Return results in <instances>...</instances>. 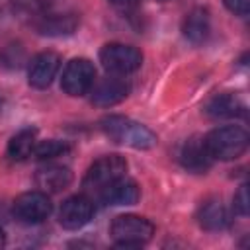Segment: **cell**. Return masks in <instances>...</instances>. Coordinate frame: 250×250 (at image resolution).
Segmentation results:
<instances>
[{
	"label": "cell",
	"instance_id": "cell-1",
	"mask_svg": "<svg viewBox=\"0 0 250 250\" xmlns=\"http://www.w3.org/2000/svg\"><path fill=\"white\" fill-rule=\"evenodd\" d=\"M102 131L117 145L146 150L156 145V135L143 123L123 117V115H107L100 121Z\"/></svg>",
	"mask_w": 250,
	"mask_h": 250
},
{
	"label": "cell",
	"instance_id": "cell-2",
	"mask_svg": "<svg viewBox=\"0 0 250 250\" xmlns=\"http://www.w3.org/2000/svg\"><path fill=\"white\" fill-rule=\"evenodd\" d=\"M205 148L213 160H236L248 148V133L238 125H221L205 137Z\"/></svg>",
	"mask_w": 250,
	"mask_h": 250
},
{
	"label": "cell",
	"instance_id": "cell-3",
	"mask_svg": "<svg viewBox=\"0 0 250 250\" xmlns=\"http://www.w3.org/2000/svg\"><path fill=\"white\" fill-rule=\"evenodd\" d=\"M109 234L117 246L135 248L146 244L154 234V225L141 215H117L111 221Z\"/></svg>",
	"mask_w": 250,
	"mask_h": 250
},
{
	"label": "cell",
	"instance_id": "cell-4",
	"mask_svg": "<svg viewBox=\"0 0 250 250\" xmlns=\"http://www.w3.org/2000/svg\"><path fill=\"white\" fill-rule=\"evenodd\" d=\"M125 172H127V160L121 154H104L98 160H94L90 164V168L86 170L82 188L86 191H94L98 195L111 182L125 176Z\"/></svg>",
	"mask_w": 250,
	"mask_h": 250
},
{
	"label": "cell",
	"instance_id": "cell-5",
	"mask_svg": "<svg viewBox=\"0 0 250 250\" xmlns=\"http://www.w3.org/2000/svg\"><path fill=\"white\" fill-rule=\"evenodd\" d=\"M100 62L109 74H129L143 64V53L125 43H107L100 51Z\"/></svg>",
	"mask_w": 250,
	"mask_h": 250
},
{
	"label": "cell",
	"instance_id": "cell-6",
	"mask_svg": "<svg viewBox=\"0 0 250 250\" xmlns=\"http://www.w3.org/2000/svg\"><path fill=\"white\" fill-rule=\"evenodd\" d=\"M53 211V203L49 195L41 189L37 191H25L18 195L12 203L14 217L23 225H39L43 223Z\"/></svg>",
	"mask_w": 250,
	"mask_h": 250
},
{
	"label": "cell",
	"instance_id": "cell-7",
	"mask_svg": "<svg viewBox=\"0 0 250 250\" xmlns=\"http://www.w3.org/2000/svg\"><path fill=\"white\" fill-rule=\"evenodd\" d=\"M94 82H96V68L92 61L78 57L66 62L62 70V78H61V88L64 90V94L78 98V96L88 94Z\"/></svg>",
	"mask_w": 250,
	"mask_h": 250
},
{
	"label": "cell",
	"instance_id": "cell-8",
	"mask_svg": "<svg viewBox=\"0 0 250 250\" xmlns=\"http://www.w3.org/2000/svg\"><path fill=\"white\" fill-rule=\"evenodd\" d=\"M94 217V201L88 195H70L59 209V223L66 230H78Z\"/></svg>",
	"mask_w": 250,
	"mask_h": 250
},
{
	"label": "cell",
	"instance_id": "cell-9",
	"mask_svg": "<svg viewBox=\"0 0 250 250\" xmlns=\"http://www.w3.org/2000/svg\"><path fill=\"white\" fill-rule=\"evenodd\" d=\"M129 82L119 76V74H109L98 82H94L92 90H90V100L94 105H100V107H111V105H117L119 102H123L129 94Z\"/></svg>",
	"mask_w": 250,
	"mask_h": 250
},
{
	"label": "cell",
	"instance_id": "cell-10",
	"mask_svg": "<svg viewBox=\"0 0 250 250\" xmlns=\"http://www.w3.org/2000/svg\"><path fill=\"white\" fill-rule=\"evenodd\" d=\"M61 68V57L53 51H43V53H37L29 66H27V82L29 86L37 88V90H43L47 86H51L53 78L57 76Z\"/></svg>",
	"mask_w": 250,
	"mask_h": 250
},
{
	"label": "cell",
	"instance_id": "cell-11",
	"mask_svg": "<svg viewBox=\"0 0 250 250\" xmlns=\"http://www.w3.org/2000/svg\"><path fill=\"white\" fill-rule=\"evenodd\" d=\"M100 201L105 203V205H135L141 197V189L137 186L135 180L127 178V176H121L117 178L115 182H111L107 188H104L100 193H98Z\"/></svg>",
	"mask_w": 250,
	"mask_h": 250
},
{
	"label": "cell",
	"instance_id": "cell-12",
	"mask_svg": "<svg viewBox=\"0 0 250 250\" xmlns=\"http://www.w3.org/2000/svg\"><path fill=\"white\" fill-rule=\"evenodd\" d=\"M180 162L184 168L191 170V172H205L209 170L213 158L209 156L207 148H205V141L203 137H191L188 139L184 145H182V150H180Z\"/></svg>",
	"mask_w": 250,
	"mask_h": 250
},
{
	"label": "cell",
	"instance_id": "cell-13",
	"mask_svg": "<svg viewBox=\"0 0 250 250\" xmlns=\"http://www.w3.org/2000/svg\"><path fill=\"white\" fill-rule=\"evenodd\" d=\"M197 223L203 230H209V232H219V230H225L230 223V217H229V211L227 207L221 203V199H207L201 203L199 211H197Z\"/></svg>",
	"mask_w": 250,
	"mask_h": 250
},
{
	"label": "cell",
	"instance_id": "cell-14",
	"mask_svg": "<svg viewBox=\"0 0 250 250\" xmlns=\"http://www.w3.org/2000/svg\"><path fill=\"white\" fill-rule=\"evenodd\" d=\"M35 184L45 193H59V191L66 189L72 184V172L66 166L51 164V166H45V168L37 170Z\"/></svg>",
	"mask_w": 250,
	"mask_h": 250
},
{
	"label": "cell",
	"instance_id": "cell-15",
	"mask_svg": "<svg viewBox=\"0 0 250 250\" xmlns=\"http://www.w3.org/2000/svg\"><path fill=\"white\" fill-rule=\"evenodd\" d=\"M182 31H184V37H186L189 43H193V45L203 43V41L209 37V31H211V18H209V12H207L205 8H193V10L184 18Z\"/></svg>",
	"mask_w": 250,
	"mask_h": 250
},
{
	"label": "cell",
	"instance_id": "cell-16",
	"mask_svg": "<svg viewBox=\"0 0 250 250\" xmlns=\"http://www.w3.org/2000/svg\"><path fill=\"white\" fill-rule=\"evenodd\" d=\"M244 104L234 96V94H217L213 96L207 105H205V113L219 121V119H232V117H240L244 115Z\"/></svg>",
	"mask_w": 250,
	"mask_h": 250
},
{
	"label": "cell",
	"instance_id": "cell-17",
	"mask_svg": "<svg viewBox=\"0 0 250 250\" xmlns=\"http://www.w3.org/2000/svg\"><path fill=\"white\" fill-rule=\"evenodd\" d=\"M37 145V131L35 129H21L8 141V158L14 162H23L33 156V148Z\"/></svg>",
	"mask_w": 250,
	"mask_h": 250
},
{
	"label": "cell",
	"instance_id": "cell-18",
	"mask_svg": "<svg viewBox=\"0 0 250 250\" xmlns=\"http://www.w3.org/2000/svg\"><path fill=\"white\" fill-rule=\"evenodd\" d=\"M76 23L78 21L72 14H51V16H43L37 29L43 35H66L76 29Z\"/></svg>",
	"mask_w": 250,
	"mask_h": 250
},
{
	"label": "cell",
	"instance_id": "cell-19",
	"mask_svg": "<svg viewBox=\"0 0 250 250\" xmlns=\"http://www.w3.org/2000/svg\"><path fill=\"white\" fill-rule=\"evenodd\" d=\"M70 146L64 143V141H59V139H47V141H41L35 145L33 148V156L37 160H53L57 156H62L64 152H68Z\"/></svg>",
	"mask_w": 250,
	"mask_h": 250
},
{
	"label": "cell",
	"instance_id": "cell-20",
	"mask_svg": "<svg viewBox=\"0 0 250 250\" xmlns=\"http://www.w3.org/2000/svg\"><path fill=\"white\" fill-rule=\"evenodd\" d=\"M232 209L240 215V217H246L248 211H250V203H248V189H246V184H242L238 188V191L234 193L232 197Z\"/></svg>",
	"mask_w": 250,
	"mask_h": 250
},
{
	"label": "cell",
	"instance_id": "cell-21",
	"mask_svg": "<svg viewBox=\"0 0 250 250\" xmlns=\"http://www.w3.org/2000/svg\"><path fill=\"white\" fill-rule=\"evenodd\" d=\"M227 10L240 16V18H246L248 16V10H250V0H223Z\"/></svg>",
	"mask_w": 250,
	"mask_h": 250
},
{
	"label": "cell",
	"instance_id": "cell-22",
	"mask_svg": "<svg viewBox=\"0 0 250 250\" xmlns=\"http://www.w3.org/2000/svg\"><path fill=\"white\" fill-rule=\"evenodd\" d=\"M111 6H115L117 10H123V12H129V10H135L141 0H107Z\"/></svg>",
	"mask_w": 250,
	"mask_h": 250
},
{
	"label": "cell",
	"instance_id": "cell-23",
	"mask_svg": "<svg viewBox=\"0 0 250 250\" xmlns=\"http://www.w3.org/2000/svg\"><path fill=\"white\" fill-rule=\"evenodd\" d=\"M6 246V234H4V230L0 229V248H4Z\"/></svg>",
	"mask_w": 250,
	"mask_h": 250
},
{
	"label": "cell",
	"instance_id": "cell-24",
	"mask_svg": "<svg viewBox=\"0 0 250 250\" xmlns=\"http://www.w3.org/2000/svg\"><path fill=\"white\" fill-rule=\"evenodd\" d=\"M160 2H166V0H160Z\"/></svg>",
	"mask_w": 250,
	"mask_h": 250
}]
</instances>
